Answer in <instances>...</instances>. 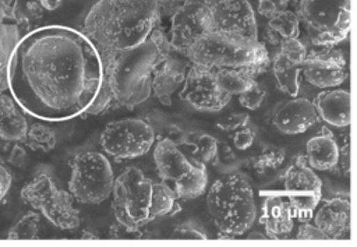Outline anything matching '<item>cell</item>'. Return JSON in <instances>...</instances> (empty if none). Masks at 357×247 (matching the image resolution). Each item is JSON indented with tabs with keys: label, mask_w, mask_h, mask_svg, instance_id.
Listing matches in <instances>:
<instances>
[{
	"label": "cell",
	"mask_w": 357,
	"mask_h": 247,
	"mask_svg": "<svg viewBox=\"0 0 357 247\" xmlns=\"http://www.w3.org/2000/svg\"><path fill=\"white\" fill-rule=\"evenodd\" d=\"M350 0H298V21L318 49H331L349 35Z\"/></svg>",
	"instance_id": "8"
},
{
	"label": "cell",
	"mask_w": 357,
	"mask_h": 247,
	"mask_svg": "<svg viewBox=\"0 0 357 247\" xmlns=\"http://www.w3.org/2000/svg\"><path fill=\"white\" fill-rule=\"evenodd\" d=\"M208 32L206 0H184L172 15L169 43L173 52L184 56L191 43Z\"/></svg>",
	"instance_id": "15"
},
{
	"label": "cell",
	"mask_w": 357,
	"mask_h": 247,
	"mask_svg": "<svg viewBox=\"0 0 357 247\" xmlns=\"http://www.w3.org/2000/svg\"><path fill=\"white\" fill-rule=\"evenodd\" d=\"M21 200L39 211L53 226L71 230L78 227L81 219L74 208L73 195L56 186L52 176L38 173L21 190Z\"/></svg>",
	"instance_id": "9"
},
{
	"label": "cell",
	"mask_w": 357,
	"mask_h": 247,
	"mask_svg": "<svg viewBox=\"0 0 357 247\" xmlns=\"http://www.w3.org/2000/svg\"><path fill=\"white\" fill-rule=\"evenodd\" d=\"M215 71L219 87L229 95H240L257 81L255 75L247 70L220 68Z\"/></svg>",
	"instance_id": "27"
},
{
	"label": "cell",
	"mask_w": 357,
	"mask_h": 247,
	"mask_svg": "<svg viewBox=\"0 0 357 247\" xmlns=\"http://www.w3.org/2000/svg\"><path fill=\"white\" fill-rule=\"evenodd\" d=\"M208 32L237 33L258 39V25L248 0H206Z\"/></svg>",
	"instance_id": "14"
},
{
	"label": "cell",
	"mask_w": 357,
	"mask_h": 247,
	"mask_svg": "<svg viewBox=\"0 0 357 247\" xmlns=\"http://www.w3.org/2000/svg\"><path fill=\"white\" fill-rule=\"evenodd\" d=\"M346 59L340 50L319 49L307 52L301 63L303 78L317 88H335L344 82L347 77Z\"/></svg>",
	"instance_id": "16"
},
{
	"label": "cell",
	"mask_w": 357,
	"mask_h": 247,
	"mask_svg": "<svg viewBox=\"0 0 357 247\" xmlns=\"http://www.w3.org/2000/svg\"><path fill=\"white\" fill-rule=\"evenodd\" d=\"M266 31H269V40L279 45L280 39L298 38L300 36V21L294 11L283 10L272 15L268 21Z\"/></svg>",
	"instance_id": "26"
},
{
	"label": "cell",
	"mask_w": 357,
	"mask_h": 247,
	"mask_svg": "<svg viewBox=\"0 0 357 247\" xmlns=\"http://www.w3.org/2000/svg\"><path fill=\"white\" fill-rule=\"evenodd\" d=\"M39 1H40L42 7L45 8V11H54L63 3V0H39Z\"/></svg>",
	"instance_id": "46"
},
{
	"label": "cell",
	"mask_w": 357,
	"mask_h": 247,
	"mask_svg": "<svg viewBox=\"0 0 357 247\" xmlns=\"http://www.w3.org/2000/svg\"><path fill=\"white\" fill-rule=\"evenodd\" d=\"M81 239H98V236H95L93 233H89V232H82Z\"/></svg>",
	"instance_id": "47"
},
{
	"label": "cell",
	"mask_w": 357,
	"mask_h": 247,
	"mask_svg": "<svg viewBox=\"0 0 357 247\" xmlns=\"http://www.w3.org/2000/svg\"><path fill=\"white\" fill-rule=\"evenodd\" d=\"M22 141L33 151L49 152L56 147V134L50 127L35 123L28 127L25 138Z\"/></svg>",
	"instance_id": "28"
},
{
	"label": "cell",
	"mask_w": 357,
	"mask_h": 247,
	"mask_svg": "<svg viewBox=\"0 0 357 247\" xmlns=\"http://www.w3.org/2000/svg\"><path fill=\"white\" fill-rule=\"evenodd\" d=\"M155 181L145 177L137 167H127L113 181L112 209L116 222L141 229L156 219Z\"/></svg>",
	"instance_id": "6"
},
{
	"label": "cell",
	"mask_w": 357,
	"mask_h": 247,
	"mask_svg": "<svg viewBox=\"0 0 357 247\" xmlns=\"http://www.w3.org/2000/svg\"><path fill=\"white\" fill-rule=\"evenodd\" d=\"M350 218L351 207L349 198L333 197L326 200L315 211L314 225L321 229L328 239H346L350 233Z\"/></svg>",
	"instance_id": "19"
},
{
	"label": "cell",
	"mask_w": 357,
	"mask_h": 247,
	"mask_svg": "<svg viewBox=\"0 0 357 247\" xmlns=\"http://www.w3.org/2000/svg\"><path fill=\"white\" fill-rule=\"evenodd\" d=\"M145 233L141 229L127 227L119 222L112 225L109 230V236L113 239H144Z\"/></svg>",
	"instance_id": "40"
},
{
	"label": "cell",
	"mask_w": 357,
	"mask_h": 247,
	"mask_svg": "<svg viewBox=\"0 0 357 247\" xmlns=\"http://www.w3.org/2000/svg\"><path fill=\"white\" fill-rule=\"evenodd\" d=\"M26 152L21 145H14L8 155V162L15 167H24L26 163Z\"/></svg>",
	"instance_id": "43"
},
{
	"label": "cell",
	"mask_w": 357,
	"mask_h": 247,
	"mask_svg": "<svg viewBox=\"0 0 357 247\" xmlns=\"http://www.w3.org/2000/svg\"><path fill=\"white\" fill-rule=\"evenodd\" d=\"M180 98L197 110L219 112L229 103L231 95L219 87L213 68L190 63Z\"/></svg>",
	"instance_id": "13"
},
{
	"label": "cell",
	"mask_w": 357,
	"mask_h": 247,
	"mask_svg": "<svg viewBox=\"0 0 357 247\" xmlns=\"http://www.w3.org/2000/svg\"><path fill=\"white\" fill-rule=\"evenodd\" d=\"M254 140H255V131H254V128H251L248 126L237 128L234 135H233L234 148L241 149V151L250 148L252 145Z\"/></svg>",
	"instance_id": "38"
},
{
	"label": "cell",
	"mask_w": 357,
	"mask_h": 247,
	"mask_svg": "<svg viewBox=\"0 0 357 247\" xmlns=\"http://www.w3.org/2000/svg\"><path fill=\"white\" fill-rule=\"evenodd\" d=\"M31 28L20 22L11 8V0H0V91L7 89V68L11 54Z\"/></svg>",
	"instance_id": "18"
},
{
	"label": "cell",
	"mask_w": 357,
	"mask_h": 247,
	"mask_svg": "<svg viewBox=\"0 0 357 247\" xmlns=\"http://www.w3.org/2000/svg\"><path fill=\"white\" fill-rule=\"evenodd\" d=\"M272 70L278 88L290 96H297L300 91L301 63L290 61L278 52L272 59Z\"/></svg>",
	"instance_id": "25"
},
{
	"label": "cell",
	"mask_w": 357,
	"mask_h": 247,
	"mask_svg": "<svg viewBox=\"0 0 357 247\" xmlns=\"http://www.w3.org/2000/svg\"><path fill=\"white\" fill-rule=\"evenodd\" d=\"M284 198L300 222L312 218L322 198V181L303 155H298L284 173Z\"/></svg>",
	"instance_id": "12"
},
{
	"label": "cell",
	"mask_w": 357,
	"mask_h": 247,
	"mask_svg": "<svg viewBox=\"0 0 357 247\" xmlns=\"http://www.w3.org/2000/svg\"><path fill=\"white\" fill-rule=\"evenodd\" d=\"M337 166H340L343 174H349V170H350V144H349V137H347V141H344L343 147L339 148Z\"/></svg>",
	"instance_id": "44"
},
{
	"label": "cell",
	"mask_w": 357,
	"mask_h": 247,
	"mask_svg": "<svg viewBox=\"0 0 357 247\" xmlns=\"http://www.w3.org/2000/svg\"><path fill=\"white\" fill-rule=\"evenodd\" d=\"M289 0H258V13L266 18L287 8Z\"/></svg>",
	"instance_id": "39"
},
{
	"label": "cell",
	"mask_w": 357,
	"mask_h": 247,
	"mask_svg": "<svg viewBox=\"0 0 357 247\" xmlns=\"http://www.w3.org/2000/svg\"><path fill=\"white\" fill-rule=\"evenodd\" d=\"M265 96H266L265 89H262L259 84L255 81L248 89H245L238 95V102L243 107L248 110H257L262 105Z\"/></svg>",
	"instance_id": "35"
},
{
	"label": "cell",
	"mask_w": 357,
	"mask_h": 247,
	"mask_svg": "<svg viewBox=\"0 0 357 247\" xmlns=\"http://www.w3.org/2000/svg\"><path fill=\"white\" fill-rule=\"evenodd\" d=\"M284 156H286V152L283 148L275 147V145H266L259 152V155L254 159L252 167L257 173L264 174L269 169L279 167L283 163Z\"/></svg>",
	"instance_id": "31"
},
{
	"label": "cell",
	"mask_w": 357,
	"mask_h": 247,
	"mask_svg": "<svg viewBox=\"0 0 357 247\" xmlns=\"http://www.w3.org/2000/svg\"><path fill=\"white\" fill-rule=\"evenodd\" d=\"M11 8L14 17L29 28L45 14V8L39 0H11Z\"/></svg>",
	"instance_id": "30"
},
{
	"label": "cell",
	"mask_w": 357,
	"mask_h": 247,
	"mask_svg": "<svg viewBox=\"0 0 357 247\" xmlns=\"http://www.w3.org/2000/svg\"><path fill=\"white\" fill-rule=\"evenodd\" d=\"M160 0H98L84 21L96 49L124 50L142 43L160 27Z\"/></svg>",
	"instance_id": "3"
},
{
	"label": "cell",
	"mask_w": 357,
	"mask_h": 247,
	"mask_svg": "<svg viewBox=\"0 0 357 247\" xmlns=\"http://www.w3.org/2000/svg\"><path fill=\"white\" fill-rule=\"evenodd\" d=\"M173 234L174 237H180V239H202V240L208 239V234L192 222H185L177 226Z\"/></svg>",
	"instance_id": "37"
},
{
	"label": "cell",
	"mask_w": 357,
	"mask_h": 247,
	"mask_svg": "<svg viewBox=\"0 0 357 247\" xmlns=\"http://www.w3.org/2000/svg\"><path fill=\"white\" fill-rule=\"evenodd\" d=\"M98 52L105 81L117 103L128 109L148 100L155 68L173 53L160 27L138 46L124 50L98 49Z\"/></svg>",
	"instance_id": "2"
},
{
	"label": "cell",
	"mask_w": 357,
	"mask_h": 247,
	"mask_svg": "<svg viewBox=\"0 0 357 247\" xmlns=\"http://www.w3.org/2000/svg\"><path fill=\"white\" fill-rule=\"evenodd\" d=\"M305 45L298 38H284L279 42V53L287 57L290 61L303 63L307 56Z\"/></svg>",
	"instance_id": "34"
},
{
	"label": "cell",
	"mask_w": 357,
	"mask_h": 247,
	"mask_svg": "<svg viewBox=\"0 0 357 247\" xmlns=\"http://www.w3.org/2000/svg\"><path fill=\"white\" fill-rule=\"evenodd\" d=\"M116 106H120V105H119L117 100L114 99L112 89L109 88L107 82H106L105 78H103L96 98H95L93 102L88 106V109L84 112L82 116L100 114V113H105L106 110H109L110 107H116Z\"/></svg>",
	"instance_id": "32"
},
{
	"label": "cell",
	"mask_w": 357,
	"mask_h": 247,
	"mask_svg": "<svg viewBox=\"0 0 357 247\" xmlns=\"http://www.w3.org/2000/svg\"><path fill=\"white\" fill-rule=\"evenodd\" d=\"M218 151V141L209 134H199L194 142L192 158L202 163H212Z\"/></svg>",
	"instance_id": "33"
},
{
	"label": "cell",
	"mask_w": 357,
	"mask_h": 247,
	"mask_svg": "<svg viewBox=\"0 0 357 247\" xmlns=\"http://www.w3.org/2000/svg\"><path fill=\"white\" fill-rule=\"evenodd\" d=\"M114 174L110 162L96 151H84L71 160L68 193L81 204H100L113 188Z\"/></svg>",
	"instance_id": "10"
},
{
	"label": "cell",
	"mask_w": 357,
	"mask_h": 247,
	"mask_svg": "<svg viewBox=\"0 0 357 247\" xmlns=\"http://www.w3.org/2000/svg\"><path fill=\"white\" fill-rule=\"evenodd\" d=\"M248 239H268L266 236H261V233H251L247 236Z\"/></svg>",
	"instance_id": "48"
},
{
	"label": "cell",
	"mask_w": 357,
	"mask_h": 247,
	"mask_svg": "<svg viewBox=\"0 0 357 247\" xmlns=\"http://www.w3.org/2000/svg\"><path fill=\"white\" fill-rule=\"evenodd\" d=\"M188 66L190 61L184 56L170 54L155 68L151 81V92L155 93L162 105H172V96L176 89L183 85Z\"/></svg>",
	"instance_id": "20"
},
{
	"label": "cell",
	"mask_w": 357,
	"mask_h": 247,
	"mask_svg": "<svg viewBox=\"0 0 357 247\" xmlns=\"http://www.w3.org/2000/svg\"><path fill=\"white\" fill-rule=\"evenodd\" d=\"M307 163L315 170H333L339 160V145L331 130L322 127L319 134L310 138L305 145Z\"/></svg>",
	"instance_id": "23"
},
{
	"label": "cell",
	"mask_w": 357,
	"mask_h": 247,
	"mask_svg": "<svg viewBox=\"0 0 357 247\" xmlns=\"http://www.w3.org/2000/svg\"><path fill=\"white\" fill-rule=\"evenodd\" d=\"M155 141V131L141 119H121L109 123L99 138L102 149L117 160H130L145 155Z\"/></svg>",
	"instance_id": "11"
},
{
	"label": "cell",
	"mask_w": 357,
	"mask_h": 247,
	"mask_svg": "<svg viewBox=\"0 0 357 247\" xmlns=\"http://www.w3.org/2000/svg\"><path fill=\"white\" fill-rule=\"evenodd\" d=\"M11 174L10 172L0 163V204L4 200V197L7 195L10 187H11Z\"/></svg>",
	"instance_id": "45"
},
{
	"label": "cell",
	"mask_w": 357,
	"mask_h": 247,
	"mask_svg": "<svg viewBox=\"0 0 357 247\" xmlns=\"http://www.w3.org/2000/svg\"><path fill=\"white\" fill-rule=\"evenodd\" d=\"M158 174L178 200H194L204 194L208 184L205 163L181 152L169 138H162L153 149Z\"/></svg>",
	"instance_id": "7"
},
{
	"label": "cell",
	"mask_w": 357,
	"mask_h": 247,
	"mask_svg": "<svg viewBox=\"0 0 357 247\" xmlns=\"http://www.w3.org/2000/svg\"><path fill=\"white\" fill-rule=\"evenodd\" d=\"M40 216L38 212H28L20 218L8 230L7 239L10 240H31L39 237Z\"/></svg>",
	"instance_id": "29"
},
{
	"label": "cell",
	"mask_w": 357,
	"mask_h": 247,
	"mask_svg": "<svg viewBox=\"0 0 357 247\" xmlns=\"http://www.w3.org/2000/svg\"><path fill=\"white\" fill-rule=\"evenodd\" d=\"M208 214L219 230V237L234 239L255 222L254 191L243 173L233 172L218 179L206 194Z\"/></svg>",
	"instance_id": "5"
},
{
	"label": "cell",
	"mask_w": 357,
	"mask_h": 247,
	"mask_svg": "<svg viewBox=\"0 0 357 247\" xmlns=\"http://www.w3.org/2000/svg\"><path fill=\"white\" fill-rule=\"evenodd\" d=\"M250 116L247 113H229L216 121V126L225 131H236L248 124Z\"/></svg>",
	"instance_id": "36"
},
{
	"label": "cell",
	"mask_w": 357,
	"mask_h": 247,
	"mask_svg": "<svg viewBox=\"0 0 357 247\" xmlns=\"http://www.w3.org/2000/svg\"><path fill=\"white\" fill-rule=\"evenodd\" d=\"M184 57L190 63L213 70H247L255 77L264 73L271 63L268 49L262 42L227 32H205L191 43Z\"/></svg>",
	"instance_id": "4"
},
{
	"label": "cell",
	"mask_w": 357,
	"mask_h": 247,
	"mask_svg": "<svg viewBox=\"0 0 357 247\" xmlns=\"http://www.w3.org/2000/svg\"><path fill=\"white\" fill-rule=\"evenodd\" d=\"M176 1H178V3H183V1H184V0H176Z\"/></svg>",
	"instance_id": "49"
},
{
	"label": "cell",
	"mask_w": 357,
	"mask_h": 247,
	"mask_svg": "<svg viewBox=\"0 0 357 247\" xmlns=\"http://www.w3.org/2000/svg\"><path fill=\"white\" fill-rule=\"evenodd\" d=\"M215 166H231L233 163H236V155L234 152L231 151V148L223 142V144H219L218 142V151H216V156L212 162Z\"/></svg>",
	"instance_id": "42"
},
{
	"label": "cell",
	"mask_w": 357,
	"mask_h": 247,
	"mask_svg": "<svg viewBox=\"0 0 357 247\" xmlns=\"http://www.w3.org/2000/svg\"><path fill=\"white\" fill-rule=\"evenodd\" d=\"M296 237L300 240H328V236L321 229L307 222H301Z\"/></svg>",
	"instance_id": "41"
},
{
	"label": "cell",
	"mask_w": 357,
	"mask_h": 247,
	"mask_svg": "<svg viewBox=\"0 0 357 247\" xmlns=\"http://www.w3.org/2000/svg\"><path fill=\"white\" fill-rule=\"evenodd\" d=\"M293 212L282 194L266 195L259 216V223L265 227L268 239H283L293 230Z\"/></svg>",
	"instance_id": "21"
},
{
	"label": "cell",
	"mask_w": 357,
	"mask_h": 247,
	"mask_svg": "<svg viewBox=\"0 0 357 247\" xmlns=\"http://www.w3.org/2000/svg\"><path fill=\"white\" fill-rule=\"evenodd\" d=\"M314 106L325 123L337 128L347 127L351 121L350 92L346 89H326L314 99Z\"/></svg>",
	"instance_id": "22"
},
{
	"label": "cell",
	"mask_w": 357,
	"mask_h": 247,
	"mask_svg": "<svg viewBox=\"0 0 357 247\" xmlns=\"http://www.w3.org/2000/svg\"><path fill=\"white\" fill-rule=\"evenodd\" d=\"M102 80L96 46L82 31L64 25H45L25 33L7 68V89L17 105L43 121L82 116Z\"/></svg>",
	"instance_id": "1"
},
{
	"label": "cell",
	"mask_w": 357,
	"mask_h": 247,
	"mask_svg": "<svg viewBox=\"0 0 357 247\" xmlns=\"http://www.w3.org/2000/svg\"><path fill=\"white\" fill-rule=\"evenodd\" d=\"M318 119L312 100L296 96L279 103L272 114L273 126L286 135H296L307 131L318 121Z\"/></svg>",
	"instance_id": "17"
},
{
	"label": "cell",
	"mask_w": 357,
	"mask_h": 247,
	"mask_svg": "<svg viewBox=\"0 0 357 247\" xmlns=\"http://www.w3.org/2000/svg\"><path fill=\"white\" fill-rule=\"evenodd\" d=\"M28 130V121L14 98L0 91V138L4 141H22Z\"/></svg>",
	"instance_id": "24"
}]
</instances>
